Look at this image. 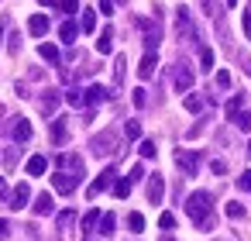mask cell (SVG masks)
<instances>
[{
    "label": "cell",
    "mask_w": 251,
    "mask_h": 241,
    "mask_svg": "<svg viewBox=\"0 0 251 241\" xmlns=\"http://www.w3.org/2000/svg\"><path fill=\"white\" fill-rule=\"evenodd\" d=\"M107 97H110V93H107V86H100V83H93V86L86 90V104H90V107H97V104H103Z\"/></svg>",
    "instance_id": "cell-14"
},
{
    "label": "cell",
    "mask_w": 251,
    "mask_h": 241,
    "mask_svg": "<svg viewBox=\"0 0 251 241\" xmlns=\"http://www.w3.org/2000/svg\"><path fill=\"white\" fill-rule=\"evenodd\" d=\"M114 179H117V172H114V169L107 165V169H103V172H100V176H97V179L90 183V189H86V196H90V200H93V196H100L103 189H110V186H114Z\"/></svg>",
    "instance_id": "cell-3"
},
{
    "label": "cell",
    "mask_w": 251,
    "mask_h": 241,
    "mask_svg": "<svg viewBox=\"0 0 251 241\" xmlns=\"http://www.w3.org/2000/svg\"><path fill=\"white\" fill-rule=\"evenodd\" d=\"M200 62H203V69H213V52L210 49H200Z\"/></svg>",
    "instance_id": "cell-36"
},
{
    "label": "cell",
    "mask_w": 251,
    "mask_h": 241,
    "mask_svg": "<svg viewBox=\"0 0 251 241\" xmlns=\"http://www.w3.org/2000/svg\"><path fill=\"white\" fill-rule=\"evenodd\" d=\"M189 86H193V69H189V66H179V69H176V90L186 93Z\"/></svg>",
    "instance_id": "cell-13"
},
{
    "label": "cell",
    "mask_w": 251,
    "mask_h": 241,
    "mask_svg": "<svg viewBox=\"0 0 251 241\" xmlns=\"http://www.w3.org/2000/svg\"><path fill=\"white\" fill-rule=\"evenodd\" d=\"M59 100H62V93H59V90H45V97L38 100V107H42V114H55V107H59Z\"/></svg>",
    "instance_id": "cell-10"
},
{
    "label": "cell",
    "mask_w": 251,
    "mask_h": 241,
    "mask_svg": "<svg viewBox=\"0 0 251 241\" xmlns=\"http://www.w3.org/2000/svg\"><path fill=\"white\" fill-rule=\"evenodd\" d=\"M38 55H42L45 62H52V66H59V49H55V45H49V42H42V45H38Z\"/></svg>",
    "instance_id": "cell-20"
},
{
    "label": "cell",
    "mask_w": 251,
    "mask_h": 241,
    "mask_svg": "<svg viewBox=\"0 0 251 241\" xmlns=\"http://www.w3.org/2000/svg\"><path fill=\"white\" fill-rule=\"evenodd\" d=\"M114 224H117V217H114V214H103V217H100V234H110Z\"/></svg>",
    "instance_id": "cell-28"
},
{
    "label": "cell",
    "mask_w": 251,
    "mask_h": 241,
    "mask_svg": "<svg viewBox=\"0 0 251 241\" xmlns=\"http://www.w3.org/2000/svg\"><path fill=\"white\" fill-rule=\"evenodd\" d=\"M124 69H127V55H117V59H114V83H117V86L124 83Z\"/></svg>",
    "instance_id": "cell-23"
},
{
    "label": "cell",
    "mask_w": 251,
    "mask_h": 241,
    "mask_svg": "<svg viewBox=\"0 0 251 241\" xmlns=\"http://www.w3.org/2000/svg\"><path fill=\"white\" fill-rule=\"evenodd\" d=\"M237 186H241V189H251V169H244V172H241V179H237Z\"/></svg>",
    "instance_id": "cell-42"
},
{
    "label": "cell",
    "mask_w": 251,
    "mask_h": 241,
    "mask_svg": "<svg viewBox=\"0 0 251 241\" xmlns=\"http://www.w3.org/2000/svg\"><path fill=\"white\" fill-rule=\"evenodd\" d=\"M4 200H7V183L0 179V203H4Z\"/></svg>",
    "instance_id": "cell-48"
},
{
    "label": "cell",
    "mask_w": 251,
    "mask_h": 241,
    "mask_svg": "<svg viewBox=\"0 0 251 241\" xmlns=\"http://www.w3.org/2000/svg\"><path fill=\"white\" fill-rule=\"evenodd\" d=\"M66 134H69V121L66 117H55L52 121V145H66Z\"/></svg>",
    "instance_id": "cell-11"
},
{
    "label": "cell",
    "mask_w": 251,
    "mask_h": 241,
    "mask_svg": "<svg viewBox=\"0 0 251 241\" xmlns=\"http://www.w3.org/2000/svg\"><path fill=\"white\" fill-rule=\"evenodd\" d=\"M97 224H100V210H90V214H86V217H83V231H86V234H90V231H93V227H97Z\"/></svg>",
    "instance_id": "cell-26"
},
{
    "label": "cell",
    "mask_w": 251,
    "mask_h": 241,
    "mask_svg": "<svg viewBox=\"0 0 251 241\" xmlns=\"http://www.w3.org/2000/svg\"><path fill=\"white\" fill-rule=\"evenodd\" d=\"M162 241H172V238H162Z\"/></svg>",
    "instance_id": "cell-53"
},
{
    "label": "cell",
    "mask_w": 251,
    "mask_h": 241,
    "mask_svg": "<svg viewBox=\"0 0 251 241\" xmlns=\"http://www.w3.org/2000/svg\"><path fill=\"white\" fill-rule=\"evenodd\" d=\"M124 134H127L131 141H134V138H141V124H138V121H127V124H124Z\"/></svg>",
    "instance_id": "cell-30"
},
{
    "label": "cell",
    "mask_w": 251,
    "mask_h": 241,
    "mask_svg": "<svg viewBox=\"0 0 251 241\" xmlns=\"http://www.w3.org/2000/svg\"><path fill=\"white\" fill-rule=\"evenodd\" d=\"M31 210H35L38 217H49V214L55 210V200H52V193H38V196H35V203H31Z\"/></svg>",
    "instance_id": "cell-8"
},
{
    "label": "cell",
    "mask_w": 251,
    "mask_h": 241,
    "mask_svg": "<svg viewBox=\"0 0 251 241\" xmlns=\"http://www.w3.org/2000/svg\"><path fill=\"white\" fill-rule=\"evenodd\" d=\"M227 217H230V220H241V217H244V207H241L237 200H234V203H227Z\"/></svg>",
    "instance_id": "cell-31"
},
{
    "label": "cell",
    "mask_w": 251,
    "mask_h": 241,
    "mask_svg": "<svg viewBox=\"0 0 251 241\" xmlns=\"http://www.w3.org/2000/svg\"><path fill=\"white\" fill-rule=\"evenodd\" d=\"M203 11L206 14H217V0H203Z\"/></svg>",
    "instance_id": "cell-46"
},
{
    "label": "cell",
    "mask_w": 251,
    "mask_h": 241,
    "mask_svg": "<svg viewBox=\"0 0 251 241\" xmlns=\"http://www.w3.org/2000/svg\"><path fill=\"white\" fill-rule=\"evenodd\" d=\"M138 152H141V159H155V152H158V148H155V141H141V148H138Z\"/></svg>",
    "instance_id": "cell-33"
},
{
    "label": "cell",
    "mask_w": 251,
    "mask_h": 241,
    "mask_svg": "<svg viewBox=\"0 0 251 241\" xmlns=\"http://www.w3.org/2000/svg\"><path fill=\"white\" fill-rule=\"evenodd\" d=\"M7 45H11V52H14V55H18V52H21V35H18V31H14V35H11V42H7Z\"/></svg>",
    "instance_id": "cell-43"
},
{
    "label": "cell",
    "mask_w": 251,
    "mask_h": 241,
    "mask_svg": "<svg viewBox=\"0 0 251 241\" xmlns=\"http://www.w3.org/2000/svg\"><path fill=\"white\" fill-rule=\"evenodd\" d=\"M131 100H134V107H145V104H148V97H145V90H134V93H131Z\"/></svg>",
    "instance_id": "cell-40"
},
{
    "label": "cell",
    "mask_w": 251,
    "mask_h": 241,
    "mask_svg": "<svg viewBox=\"0 0 251 241\" xmlns=\"http://www.w3.org/2000/svg\"><path fill=\"white\" fill-rule=\"evenodd\" d=\"M28 200H31V186H28V183H18L14 193H11V203H7V207H11V210H25Z\"/></svg>",
    "instance_id": "cell-6"
},
{
    "label": "cell",
    "mask_w": 251,
    "mask_h": 241,
    "mask_svg": "<svg viewBox=\"0 0 251 241\" xmlns=\"http://www.w3.org/2000/svg\"><path fill=\"white\" fill-rule=\"evenodd\" d=\"M248 155H251V141H248Z\"/></svg>",
    "instance_id": "cell-52"
},
{
    "label": "cell",
    "mask_w": 251,
    "mask_h": 241,
    "mask_svg": "<svg viewBox=\"0 0 251 241\" xmlns=\"http://www.w3.org/2000/svg\"><path fill=\"white\" fill-rule=\"evenodd\" d=\"M59 165H62V169H73V172L83 179V159H79V155H69V152H66V155H59Z\"/></svg>",
    "instance_id": "cell-15"
},
{
    "label": "cell",
    "mask_w": 251,
    "mask_h": 241,
    "mask_svg": "<svg viewBox=\"0 0 251 241\" xmlns=\"http://www.w3.org/2000/svg\"><path fill=\"white\" fill-rule=\"evenodd\" d=\"M127 179H131V183H138V179H145V169H141V165H131V172H127Z\"/></svg>",
    "instance_id": "cell-41"
},
{
    "label": "cell",
    "mask_w": 251,
    "mask_h": 241,
    "mask_svg": "<svg viewBox=\"0 0 251 241\" xmlns=\"http://www.w3.org/2000/svg\"><path fill=\"white\" fill-rule=\"evenodd\" d=\"M76 35H79V25H76V21H66V25L59 28V38H62L66 45H73V42H76Z\"/></svg>",
    "instance_id": "cell-18"
},
{
    "label": "cell",
    "mask_w": 251,
    "mask_h": 241,
    "mask_svg": "<svg viewBox=\"0 0 251 241\" xmlns=\"http://www.w3.org/2000/svg\"><path fill=\"white\" fill-rule=\"evenodd\" d=\"M158 227L172 231V227H176V217H172V214H162V217H158Z\"/></svg>",
    "instance_id": "cell-39"
},
{
    "label": "cell",
    "mask_w": 251,
    "mask_h": 241,
    "mask_svg": "<svg viewBox=\"0 0 251 241\" xmlns=\"http://www.w3.org/2000/svg\"><path fill=\"white\" fill-rule=\"evenodd\" d=\"M241 107H244V93H237V97H230V100H227V107H224V110H227V117H230V121H234V117H237V114H241Z\"/></svg>",
    "instance_id": "cell-21"
},
{
    "label": "cell",
    "mask_w": 251,
    "mask_h": 241,
    "mask_svg": "<svg viewBox=\"0 0 251 241\" xmlns=\"http://www.w3.org/2000/svg\"><path fill=\"white\" fill-rule=\"evenodd\" d=\"M217 86H220V90H227V86H230V73H227V69H220V73H217Z\"/></svg>",
    "instance_id": "cell-37"
},
{
    "label": "cell",
    "mask_w": 251,
    "mask_h": 241,
    "mask_svg": "<svg viewBox=\"0 0 251 241\" xmlns=\"http://www.w3.org/2000/svg\"><path fill=\"white\" fill-rule=\"evenodd\" d=\"M234 124H237L241 131H251V110H241V114L234 117Z\"/></svg>",
    "instance_id": "cell-29"
},
{
    "label": "cell",
    "mask_w": 251,
    "mask_h": 241,
    "mask_svg": "<svg viewBox=\"0 0 251 241\" xmlns=\"http://www.w3.org/2000/svg\"><path fill=\"white\" fill-rule=\"evenodd\" d=\"M176 165H179L186 176H196V169H200V155H196V152H182V148H179V152H176Z\"/></svg>",
    "instance_id": "cell-5"
},
{
    "label": "cell",
    "mask_w": 251,
    "mask_h": 241,
    "mask_svg": "<svg viewBox=\"0 0 251 241\" xmlns=\"http://www.w3.org/2000/svg\"><path fill=\"white\" fill-rule=\"evenodd\" d=\"M234 4H237V0H227V7H234Z\"/></svg>",
    "instance_id": "cell-51"
},
{
    "label": "cell",
    "mask_w": 251,
    "mask_h": 241,
    "mask_svg": "<svg viewBox=\"0 0 251 241\" xmlns=\"http://www.w3.org/2000/svg\"><path fill=\"white\" fill-rule=\"evenodd\" d=\"M110 49H114V28H103V31H100V38H97V52H100V55H107Z\"/></svg>",
    "instance_id": "cell-17"
},
{
    "label": "cell",
    "mask_w": 251,
    "mask_h": 241,
    "mask_svg": "<svg viewBox=\"0 0 251 241\" xmlns=\"http://www.w3.org/2000/svg\"><path fill=\"white\" fill-rule=\"evenodd\" d=\"M182 107H186L189 114H200V110L206 107V97H200V93H189V97L182 100Z\"/></svg>",
    "instance_id": "cell-19"
},
{
    "label": "cell",
    "mask_w": 251,
    "mask_h": 241,
    "mask_svg": "<svg viewBox=\"0 0 251 241\" xmlns=\"http://www.w3.org/2000/svg\"><path fill=\"white\" fill-rule=\"evenodd\" d=\"M210 169H213V176H224V172H227V162H224V159H213Z\"/></svg>",
    "instance_id": "cell-38"
},
{
    "label": "cell",
    "mask_w": 251,
    "mask_h": 241,
    "mask_svg": "<svg viewBox=\"0 0 251 241\" xmlns=\"http://www.w3.org/2000/svg\"><path fill=\"white\" fill-rule=\"evenodd\" d=\"M100 14H114V0H100Z\"/></svg>",
    "instance_id": "cell-45"
},
{
    "label": "cell",
    "mask_w": 251,
    "mask_h": 241,
    "mask_svg": "<svg viewBox=\"0 0 251 241\" xmlns=\"http://www.w3.org/2000/svg\"><path fill=\"white\" fill-rule=\"evenodd\" d=\"M73 220H76V214H73V210H62V214H59V231H66Z\"/></svg>",
    "instance_id": "cell-34"
},
{
    "label": "cell",
    "mask_w": 251,
    "mask_h": 241,
    "mask_svg": "<svg viewBox=\"0 0 251 241\" xmlns=\"http://www.w3.org/2000/svg\"><path fill=\"white\" fill-rule=\"evenodd\" d=\"M162 196H165V179L155 172V176L148 179V203H162Z\"/></svg>",
    "instance_id": "cell-7"
},
{
    "label": "cell",
    "mask_w": 251,
    "mask_h": 241,
    "mask_svg": "<svg viewBox=\"0 0 251 241\" xmlns=\"http://www.w3.org/2000/svg\"><path fill=\"white\" fill-rule=\"evenodd\" d=\"M11 138H14V141H28V138H31V124H28V117H14V124H11Z\"/></svg>",
    "instance_id": "cell-9"
},
{
    "label": "cell",
    "mask_w": 251,
    "mask_h": 241,
    "mask_svg": "<svg viewBox=\"0 0 251 241\" xmlns=\"http://www.w3.org/2000/svg\"><path fill=\"white\" fill-rule=\"evenodd\" d=\"M76 186H79V176H76V172H66V169H62V172L52 176V189H55V193H73Z\"/></svg>",
    "instance_id": "cell-4"
},
{
    "label": "cell",
    "mask_w": 251,
    "mask_h": 241,
    "mask_svg": "<svg viewBox=\"0 0 251 241\" xmlns=\"http://www.w3.org/2000/svg\"><path fill=\"white\" fill-rule=\"evenodd\" d=\"M210 193L206 189H196V193H189V200H186V214H189V220L200 227V231H210L213 227V210H210Z\"/></svg>",
    "instance_id": "cell-1"
},
{
    "label": "cell",
    "mask_w": 251,
    "mask_h": 241,
    "mask_svg": "<svg viewBox=\"0 0 251 241\" xmlns=\"http://www.w3.org/2000/svg\"><path fill=\"white\" fill-rule=\"evenodd\" d=\"M244 73H248V76H251V59H244Z\"/></svg>",
    "instance_id": "cell-49"
},
{
    "label": "cell",
    "mask_w": 251,
    "mask_h": 241,
    "mask_svg": "<svg viewBox=\"0 0 251 241\" xmlns=\"http://www.w3.org/2000/svg\"><path fill=\"white\" fill-rule=\"evenodd\" d=\"M155 66H158V55L148 52V55L141 59V66H138V76H141V80H151V76H155Z\"/></svg>",
    "instance_id": "cell-12"
},
{
    "label": "cell",
    "mask_w": 251,
    "mask_h": 241,
    "mask_svg": "<svg viewBox=\"0 0 251 241\" xmlns=\"http://www.w3.org/2000/svg\"><path fill=\"white\" fill-rule=\"evenodd\" d=\"M66 100H69L73 107H86V93H83V90H69V93H66Z\"/></svg>",
    "instance_id": "cell-25"
},
{
    "label": "cell",
    "mask_w": 251,
    "mask_h": 241,
    "mask_svg": "<svg viewBox=\"0 0 251 241\" xmlns=\"http://www.w3.org/2000/svg\"><path fill=\"white\" fill-rule=\"evenodd\" d=\"M7 234H11V224H7V220H0V238H7Z\"/></svg>",
    "instance_id": "cell-47"
},
{
    "label": "cell",
    "mask_w": 251,
    "mask_h": 241,
    "mask_svg": "<svg viewBox=\"0 0 251 241\" xmlns=\"http://www.w3.org/2000/svg\"><path fill=\"white\" fill-rule=\"evenodd\" d=\"M38 4H55V0H38Z\"/></svg>",
    "instance_id": "cell-50"
},
{
    "label": "cell",
    "mask_w": 251,
    "mask_h": 241,
    "mask_svg": "<svg viewBox=\"0 0 251 241\" xmlns=\"http://www.w3.org/2000/svg\"><path fill=\"white\" fill-rule=\"evenodd\" d=\"M127 224H131V231H134V234H141V231H145V217H141V214H131V217H127Z\"/></svg>",
    "instance_id": "cell-32"
},
{
    "label": "cell",
    "mask_w": 251,
    "mask_h": 241,
    "mask_svg": "<svg viewBox=\"0 0 251 241\" xmlns=\"http://www.w3.org/2000/svg\"><path fill=\"white\" fill-rule=\"evenodd\" d=\"M93 155H117V134L114 131H103L93 138Z\"/></svg>",
    "instance_id": "cell-2"
},
{
    "label": "cell",
    "mask_w": 251,
    "mask_h": 241,
    "mask_svg": "<svg viewBox=\"0 0 251 241\" xmlns=\"http://www.w3.org/2000/svg\"><path fill=\"white\" fill-rule=\"evenodd\" d=\"M59 7H62V14H76L79 11V0H59Z\"/></svg>",
    "instance_id": "cell-35"
},
{
    "label": "cell",
    "mask_w": 251,
    "mask_h": 241,
    "mask_svg": "<svg viewBox=\"0 0 251 241\" xmlns=\"http://www.w3.org/2000/svg\"><path fill=\"white\" fill-rule=\"evenodd\" d=\"M131 186H134V183H131L127 176H124V179H117V183H114V196H121V200H127V193H131Z\"/></svg>",
    "instance_id": "cell-24"
},
{
    "label": "cell",
    "mask_w": 251,
    "mask_h": 241,
    "mask_svg": "<svg viewBox=\"0 0 251 241\" xmlns=\"http://www.w3.org/2000/svg\"><path fill=\"white\" fill-rule=\"evenodd\" d=\"M45 165H49V162H45V155H31V159H28V176H42V172H45Z\"/></svg>",
    "instance_id": "cell-22"
},
{
    "label": "cell",
    "mask_w": 251,
    "mask_h": 241,
    "mask_svg": "<svg viewBox=\"0 0 251 241\" xmlns=\"http://www.w3.org/2000/svg\"><path fill=\"white\" fill-rule=\"evenodd\" d=\"M244 35L251 38V7H244Z\"/></svg>",
    "instance_id": "cell-44"
},
{
    "label": "cell",
    "mask_w": 251,
    "mask_h": 241,
    "mask_svg": "<svg viewBox=\"0 0 251 241\" xmlns=\"http://www.w3.org/2000/svg\"><path fill=\"white\" fill-rule=\"evenodd\" d=\"M28 31H31L35 38H42V35L49 31V18H45V14H35V18L28 21Z\"/></svg>",
    "instance_id": "cell-16"
},
{
    "label": "cell",
    "mask_w": 251,
    "mask_h": 241,
    "mask_svg": "<svg viewBox=\"0 0 251 241\" xmlns=\"http://www.w3.org/2000/svg\"><path fill=\"white\" fill-rule=\"evenodd\" d=\"M79 28H83V31H93V28H97V14H93V11H83V21H79Z\"/></svg>",
    "instance_id": "cell-27"
}]
</instances>
